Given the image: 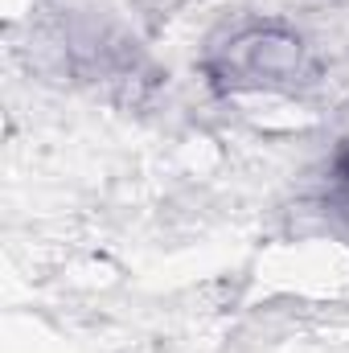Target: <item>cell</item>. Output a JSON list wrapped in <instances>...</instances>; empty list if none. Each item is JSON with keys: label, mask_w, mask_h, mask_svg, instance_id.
<instances>
[{"label": "cell", "mask_w": 349, "mask_h": 353, "mask_svg": "<svg viewBox=\"0 0 349 353\" xmlns=\"http://www.w3.org/2000/svg\"><path fill=\"white\" fill-rule=\"evenodd\" d=\"M346 173H349V157H346Z\"/></svg>", "instance_id": "cell-1"}]
</instances>
